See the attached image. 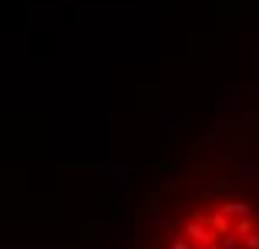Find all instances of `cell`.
Segmentation results:
<instances>
[{
  "mask_svg": "<svg viewBox=\"0 0 259 249\" xmlns=\"http://www.w3.org/2000/svg\"><path fill=\"white\" fill-rule=\"evenodd\" d=\"M162 249H259V212L246 199H209L168 226Z\"/></svg>",
  "mask_w": 259,
  "mask_h": 249,
  "instance_id": "1",
  "label": "cell"
}]
</instances>
